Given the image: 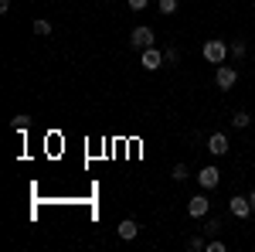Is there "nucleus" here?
Returning <instances> with one entry per match:
<instances>
[{"label":"nucleus","instance_id":"1","mask_svg":"<svg viewBox=\"0 0 255 252\" xmlns=\"http://www.w3.org/2000/svg\"><path fill=\"white\" fill-rule=\"evenodd\" d=\"M228 51H232V48H228V44H225L221 38H211V41H204V48H201V55H204V58L211 61V65H221V61L228 58Z\"/></svg>","mask_w":255,"mask_h":252},{"label":"nucleus","instance_id":"2","mask_svg":"<svg viewBox=\"0 0 255 252\" xmlns=\"http://www.w3.org/2000/svg\"><path fill=\"white\" fill-rule=\"evenodd\" d=\"M129 44H133L136 51H146V48H153V44H157V34H153V27H146V24L133 27V34H129Z\"/></svg>","mask_w":255,"mask_h":252},{"label":"nucleus","instance_id":"3","mask_svg":"<svg viewBox=\"0 0 255 252\" xmlns=\"http://www.w3.org/2000/svg\"><path fill=\"white\" fill-rule=\"evenodd\" d=\"M163 51H157V44L153 48H146V51H139V65L146 68V72H157V68H163Z\"/></svg>","mask_w":255,"mask_h":252},{"label":"nucleus","instance_id":"4","mask_svg":"<svg viewBox=\"0 0 255 252\" xmlns=\"http://www.w3.org/2000/svg\"><path fill=\"white\" fill-rule=\"evenodd\" d=\"M235 82H238V72L232 68V65H221L215 72V85L221 89V92H228V89H235Z\"/></svg>","mask_w":255,"mask_h":252},{"label":"nucleus","instance_id":"5","mask_svg":"<svg viewBox=\"0 0 255 252\" xmlns=\"http://www.w3.org/2000/svg\"><path fill=\"white\" fill-rule=\"evenodd\" d=\"M197 184H201L204 191H215L218 184H221V171H218V167H204V171H197Z\"/></svg>","mask_w":255,"mask_h":252},{"label":"nucleus","instance_id":"6","mask_svg":"<svg viewBox=\"0 0 255 252\" xmlns=\"http://www.w3.org/2000/svg\"><path fill=\"white\" fill-rule=\"evenodd\" d=\"M208 208H211V201H208L204 194H194V198L187 201V215H191V218H204Z\"/></svg>","mask_w":255,"mask_h":252},{"label":"nucleus","instance_id":"7","mask_svg":"<svg viewBox=\"0 0 255 252\" xmlns=\"http://www.w3.org/2000/svg\"><path fill=\"white\" fill-rule=\"evenodd\" d=\"M228 212L235 215V218H249L255 208H252V201H249V198H238V194H235V198L228 201Z\"/></svg>","mask_w":255,"mask_h":252},{"label":"nucleus","instance_id":"8","mask_svg":"<svg viewBox=\"0 0 255 252\" xmlns=\"http://www.w3.org/2000/svg\"><path fill=\"white\" fill-rule=\"evenodd\" d=\"M208 150L215 157H225L228 154V136L225 133H211V140H208Z\"/></svg>","mask_w":255,"mask_h":252},{"label":"nucleus","instance_id":"9","mask_svg":"<svg viewBox=\"0 0 255 252\" xmlns=\"http://www.w3.org/2000/svg\"><path fill=\"white\" fill-rule=\"evenodd\" d=\"M119 239H126V242H129V239H136V232H139V225L136 222H133V218H126V222H119Z\"/></svg>","mask_w":255,"mask_h":252},{"label":"nucleus","instance_id":"10","mask_svg":"<svg viewBox=\"0 0 255 252\" xmlns=\"http://www.w3.org/2000/svg\"><path fill=\"white\" fill-rule=\"evenodd\" d=\"M249 123H255V119L249 116V113H242V109H238L235 116H232V126H238V130H242V126H249Z\"/></svg>","mask_w":255,"mask_h":252},{"label":"nucleus","instance_id":"11","mask_svg":"<svg viewBox=\"0 0 255 252\" xmlns=\"http://www.w3.org/2000/svg\"><path fill=\"white\" fill-rule=\"evenodd\" d=\"M34 34L48 38V34H51V20H34Z\"/></svg>","mask_w":255,"mask_h":252},{"label":"nucleus","instance_id":"12","mask_svg":"<svg viewBox=\"0 0 255 252\" xmlns=\"http://www.w3.org/2000/svg\"><path fill=\"white\" fill-rule=\"evenodd\" d=\"M177 3L180 0H160L157 7H160V14H177Z\"/></svg>","mask_w":255,"mask_h":252},{"label":"nucleus","instance_id":"13","mask_svg":"<svg viewBox=\"0 0 255 252\" xmlns=\"http://www.w3.org/2000/svg\"><path fill=\"white\" fill-rule=\"evenodd\" d=\"M10 126H14L17 133H24V130L31 126V116H14V123H10Z\"/></svg>","mask_w":255,"mask_h":252},{"label":"nucleus","instance_id":"14","mask_svg":"<svg viewBox=\"0 0 255 252\" xmlns=\"http://www.w3.org/2000/svg\"><path fill=\"white\" fill-rule=\"evenodd\" d=\"M187 249H191V252H201V249H208V242H204L201 235H194V239L187 242Z\"/></svg>","mask_w":255,"mask_h":252},{"label":"nucleus","instance_id":"15","mask_svg":"<svg viewBox=\"0 0 255 252\" xmlns=\"http://www.w3.org/2000/svg\"><path fill=\"white\" fill-rule=\"evenodd\" d=\"M170 177H174V181H187V167H184V164H177L174 171H170Z\"/></svg>","mask_w":255,"mask_h":252},{"label":"nucleus","instance_id":"16","mask_svg":"<svg viewBox=\"0 0 255 252\" xmlns=\"http://www.w3.org/2000/svg\"><path fill=\"white\" fill-rule=\"evenodd\" d=\"M225 249H228V246H225L221 239H211V242H208V252H225Z\"/></svg>","mask_w":255,"mask_h":252},{"label":"nucleus","instance_id":"17","mask_svg":"<svg viewBox=\"0 0 255 252\" xmlns=\"http://www.w3.org/2000/svg\"><path fill=\"white\" fill-rule=\"evenodd\" d=\"M232 55H235V58L245 55V41H235V44H232Z\"/></svg>","mask_w":255,"mask_h":252},{"label":"nucleus","instance_id":"18","mask_svg":"<svg viewBox=\"0 0 255 252\" xmlns=\"http://www.w3.org/2000/svg\"><path fill=\"white\" fill-rule=\"evenodd\" d=\"M163 58L170 61V65H177V58H180V55H177V48H167V51H163Z\"/></svg>","mask_w":255,"mask_h":252},{"label":"nucleus","instance_id":"19","mask_svg":"<svg viewBox=\"0 0 255 252\" xmlns=\"http://www.w3.org/2000/svg\"><path fill=\"white\" fill-rule=\"evenodd\" d=\"M146 3H150V0H129V10H143Z\"/></svg>","mask_w":255,"mask_h":252},{"label":"nucleus","instance_id":"20","mask_svg":"<svg viewBox=\"0 0 255 252\" xmlns=\"http://www.w3.org/2000/svg\"><path fill=\"white\" fill-rule=\"evenodd\" d=\"M204 229H208V232L215 235V232H218V229H221V222H218V218H211V222H208V225H204Z\"/></svg>","mask_w":255,"mask_h":252},{"label":"nucleus","instance_id":"21","mask_svg":"<svg viewBox=\"0 0 255 252\" xmlns=\"http://www.w3.org/2000/svg\"><path fill=\"white\" fill-rule=\"evenodd\" d=\"M10 10V0H0V14H7Z\"/></svg>","mask_w":255,"mask_h":252},{"label":"nucleus","instance_id":"22","mask_svg":"<svg viewBox=\"0 0 255 252\" xmlns=\"http://www.w3.org/2000/svg\"><path fill=\"white\" fill-rule=\"evenodd\" d=\"M249 201H252V208H255V191H252V194H249Z\"/></svg>","mask_w":255,"mask_h":252},{"label":"nucleus","instance_id":"23","mask_svg":"<svg viewBox=\"0 0 255 252\" xmlns=\"http://www.w3.org/2000/svg\"><path fill=\"white\" fill-rule=\"evenodd\" d=\"M252 119H255V116H252Z\"/></svg>","mask_w":255,"mask_h":252}]
</instances>
